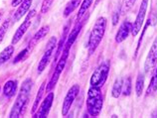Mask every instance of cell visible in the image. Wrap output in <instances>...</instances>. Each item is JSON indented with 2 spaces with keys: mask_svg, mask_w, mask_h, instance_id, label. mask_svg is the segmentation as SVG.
Returning <instances> with one entry per match:
<instances>
[{
  "mask_svg": "<svg viewBox=\"0 0 157 118\" xmlns=\"http://www.w3.org/2000/svg\"><path fill=\"white\" fill-rule=\"evenodd\" d=\"M67 32H68V27L65 28V31H64V34L62 36V39L59 42V45H58V49H57V54L55 56V60L59 57V55L62 54V52L64 50L63 49L65 48V44H66V39H67Z\"/></svg>",
  "mask_w": 157,
  "mask_h": 118,
  "instance_id": "cell-23",
  "label": "cell"
},
{
  "mask_svg": "<svg viewBox=\"0 0 157 118\" xmlns=\"http://www.w3.org/2000/svg\"><path fill=\"white\" fill-rule=\"evenodd\" d=\"M78 92H80V87H78V84H74L73 87L69 89V91L67 92V95H66L64 99L63 107H62V114H63V116H66L69 113L74 101H75L76 97L78 94Z\"/></svg>",
  "mask_w": 157,
  "mask_h": 118,
  "instance_id": "cell-9",
  "label": "cell"
},
{
  "mask_svg": "<svg viewBox=\"0 0 157 118\" xmlns=\"http://www.w3.org/2000/svg\"><path fill=\"white\" fill-rule=\"evenodd\" d=\"M53 100H54V92L50 91L47 94V96L45 97L42 104L40 105L39 110L33 114V117L34 118H46L49 114V111H50L51 107H52Z\"/></svg>",
  "mask_w": 157,
  "mask_h": 118,
  "instance_id": "cell-11",
  "label": "cell"
},
{
  "mask_svg": "<svg viewBox=\"0 0 157 118\" xmlns=\"http://www.w3.org/2000/svg\"><path fill=\"white\" fill-rule=\"evenodd\" d=\"M32 85H33V83L30 79H27L24 80L22 87L20 88V91L17 95V98H16L15 102L13 104V107H12L11 111L9 113L10 118H18L21 115L23 109L25 108L26 104L28 102L29 96H30V92L32 89Z\"/></svg>",
  "mask_w": 157,
  "mask_h": 118,
  "instance_id": "cell-1",
  "label": "cell"
},
{
  "mask_svg": "<svg viewBox=\"0 0 157 118\" xmlns=\"http://www.w3.org/2000/svg\"><path fill=\"white\" fill-rule=\"evenodd\" d=\"M35 15H36V10L35 9H33V10H31L30 12H29L28 15L26 16L25 20H24L23 23L19 26L17 31L15 32V34H14L13 38H12V41H11L12 45H16L20 40L23 38V36L25 35L27 30L29 29V27H30L31 23H32V19L34 18Z\"/></svg>",
  "mask_w": 157,
  "mask_h": 118,
  "instance_id": "cell-8",
  "label": "cell"
},
{
  "mask_svg": "<svg viewBox=\"0 0 157 118\" xmlns=\"http://www.w3.org/2000/svg\"><path fill=\"white\" fill-rule=\"evenodd\" d=\"M98 1H100V0H97V3H98Z\"/></svg>",
  "mask_w": 157,
  "mask_h": 118,
  "instance_id": "cell-33",
  "label": "cell"
},
{
  "mask_svg": "<svg viewBox=\"0 0 157 118\" xmlns=\"http://www.w3.org/2000/svg\"><path fill=\"white\" fill-rule=\"evenodd\" d=\"M29 55V48H26V49H24L23 51H21L19 53V55L16 57L15 60H14V64H17L18 62H20V61H23V60H25L27 57Z\"/></svg>",
  "mask_w": 157,
  "mask_h": 118,
  "instance_id": "cell-27",
  "label": "cell"
},
{
  "mask_svg": "<svg viewBox=\"0 0 157 118\" xmlns=\"http://www.w3.org/2000/svg\"><path fill=\"white\" fill-rule=\"evenodd\" d=\"M82 27V24L80 22H77V24L75 25V27L73 28V30L71 31V33L68 35V38L66 40V44H65V48L71 49V47L73 46V44L75 43V41L77 40L78 34H80L81 29Z\"/></svg>",
  "mask_w": 157,
  "mask_h": 118,
  "instance_id": "cell-14",
  "label": "cell"
},
{
  "mask_svg": "<svg viewBox=\"0 0 157 118\" xmlns=\"http://www.w3.org/2000/svg\"><path fill=\"white\" fill-rule=\"evenodd\" d=\"M45 84H46L45 83H42V85H41V87L39 89L38 93H37V96H36V98H35L34 104H33V108H32V113H33V114H34V113L37 111V109H38V107H39V103H40L41 99H42L43 93H44V90H45Z\"/></svg>",
  "mask_w": 157,
  "mask_h": 118,
  "instance_id": "cell-22",
  "label": "cell"
},
{
  "mask_svg": "<svg viewBox=\"0 0 157 118\" xmlns=\"http://www.w3.org/2000/svg\"><path fill=\"white\" fill-rule=\"evenodd\" d=\"M131 79L129 76H127L126 79H123V83H122V93L125 96H129L131 94Z\"/></svg>",
  "mask_w": 157,
  "mask_h": 118,
  "instance_id": "cell-24",
  "label": "cell"
},
{
  "mask_svg": "<svg viewBox=\"0 0 157 118\" xmlns=\"http://www.w3.org/2000/svg\"><path fill=\"white\" fill-rule=\"evenodd\" d=\"M93 1L94 0H84V1L82 2L80 10H78V13L77 15V21H80L81 18L86 13V11L89 10V8L90 7V5H92Z\"/></svg>",
  "mask_w": 157,
  "mask_h": 118,
  "instance_id": "cell-20",
  "label": "cell"
},
{
  "mask_svg": "<svg viewBox=\"0 0 157 118\" xmlns=\"http://www.w3.org/2000/svg\"><path fill=\"white\" fill-rule=\"evenodd\" d=\"M148 1H149V0H142L141 4H140L137 16H136V19H135L134 23L132 24L131 34L133 37H135V36L139 33L140 29L142 28V25L144 23V19H145L146 11H147V8H148Z\"/></svg>",
  "mask_w": 157,
  "mask_h": 118,
  "instance_id": "cell-7",
  "label": "cell"
},
{
  "mask_svg": "<svg viewBox=\"0 0 157 118\" xmlns=\"http://www.w3.org/2000/svg\"><path fill=\"white\" fill-rule=\"evenodd\" d=\"M13 53H14L13 45H10V46H8L4 49V50L0 53V66L5 62H7V61L11 58L12 55H13Z\"/></svg>",
  "mask_w": 157,
  "mask_h": 118,
  "instance_id": "cell-17",
  "label": "cell"
},
{
  "mask_svg": "<svg viewBox=\"0 0 157 118\" xmlns=\"http://www.w3.org/2000/svg\"><path fill=\"white\" fill-rule=\"evenodd\" d=\"M135 1L136 0H123L122 5H121V13H122V14L127 13V12L133 7Z\"/></svg>",
  "mask_w": 157,
  "mask_h": 118,
  "instance_id": "cell-25",
  "label": "cell"
},
{
  "mask_svg": "<svg viewBox=\"0 0 157 118\" xmlns=\"http://www.w3.org/2000/svg\"><path fill=\"white\" fill-rule=\"evenodd\" d=\"M122 83L123 79H117L113 83V89H111V95L114 98H118L122 93Z\"/></svg>",
  "mask_w": 157,
  "mask_h": 118,
  "instance_id": "cell-18",
  "label": "cell"
},
{
  "mask_svg": "<svg viewBox=\"0 0 157 118\" xmlns=\"http://www.w3.org/2000/svg\"><path fill=\"white\" fill-rule=\"evenodd\" d=\"M106 29V18L100 17L96 23H94V28L90 34L89 39V53L90 55H93L94 51L97 50L98 45L101 44L102 38H104Z\"/></svg>",
  "mask_w": 157,
  "mask_h": 118,
  "instance_id": "cell-3",
  "label": "cell"
},
{
  "mask_svg": "<svg viewBox=\"0 0 157 118\" xmlns=\"http://www.w3.org/2000/svg\"><path fill=\"white\" fill-rule=\"evenodd\" d=\"M157 65V37L154 39L152 46L149 50V53L146 57L145 63H144V71L145 72H150Z\"/></svg>",
  "mask_w": 157,
  "mask_h": 118,
  "instance_id": "cell-10",
  "label": "cell"
},
{
  "mask_svg": "<svg viewBox=\"0 0 157 118\" xmlns=\"http://www.w3.org/2000/svg\"><path fill=\"white\" fill-rule=\"evenodd\" d=\"M9 20H6V21H4L3 24L1 25V27H0V44L2 43V41L4 39V37H5V35L7 33V31H8V28H9Z\"/></svg>",
  "mask_w": 157,
  "mask_h": 118,
  "instance_id": "cell-26",
  "label": "cell"
},
{
  "mask_svg": "<svg viewBox=\"0 0 157 118\" xmlns=\"http://www.w3.org/2000/svg\"><path fill=\"white\" fill-rule=\"evenodd\" d=\"M56 47H57V38L56 37H51V39L49 40V42H48L46 50H45L42 58H41L40 62H39V65H38V74L39 75L42 74L45 68H47L48 64H49V62H50V60L52 58L54 50H55Z\"/></svg>",
  "mask_w": 157,
  "mask_h": 118,
  "instance_id": "cell-6",
  "label": "cell"
},
{
  "mask_svg": "<svg viewBox=\"0 0 157 118\" xmlns=\"http://www.w3.org/2000/svg\"><path fill=\"white\" fill-rule=\"evenodd\" d=\"M23 2V0H12V2H11V6L12 7H16V6H18L20 5Z\"/></svg>",
  "mask_w": 157,
  "mask_h": 118,
  "instance_id": "cell-31",
  "label": "cell"
},
{
  "mask_svg": "<svg viewBox=\"0 0 157 118\" xmlns=\"http://www.w3.org/2000/svg\"><path fill=\"white\" fill-rule=\"evenodd\" d=\"M109 61H105L93 72L90 81V87H101V85H104L107 79V76H109Z\"/></svg>",
  "mask_w": 157,
  "mask_h": 118,
  "instance_id": "cell-5",
  "label": "cell"
},
{
  "mask_svg": "<svg viewBox=\"0 0 157 118\" xmlns=\"http://www.w3.org/2000/svg\"><path fill=\"white\" fill-rule=\"evenodd\" d=\"M131 29H132V24L129 21H124L123 22L115 36V42L117 43H122L123 41L126 40L128 35L131 33Z\"/></svg>",
  "mask_w": 157,
  "mask_h": 118,
  "instance_id": "cell-12",
  "label": "cell"
},
{
  "mask_svg": "<svg viewBox=\"0 0 157 118\" xmlns=\"http://www.w3.org/2000/svg\"><path fill=\"white\" fill-rule=\"evenodd\" d=\"M48 33H49V26H44V27L41 28V29L38 32H37V33L34 36H33L31 42H30V44H29V48L32 47V46H34V45H36L38 42H40L41 40H43L44 37Z\"/></svg>",
  "mask_w": 157,
  "mask_h": 118,
  "instance_id": "cell-16",
  "label": "cell"
},
{
  "mask_svg": "<svg viewBox=\"0 0 157 118\" xmlns=\"http://www.w3.org/2000/svg\"><path fill=\"white\" fill-rule=\"evenodd\" d=\"M104 106V97L101 87H90L86 97V108L90 116L97 117L101 113Z\"/></svg>",
  "mask_w": 157,
  "mask_h": 118,
  "instance_id": "cell-2",
  "label": "cell"
},
{
  "mask_svg": "<svg viewBox=\"0 0 157 118\" xmlns=\"http://www.w3.org/2000/svg\"><path fill=\"white\" fill-rule=\"evenodd\" d=\"M16 91H17V81L16 80H8L5 83L3 87V94L4 96L10 97L14 96Z\"/></svg>",
  "mask_w": 157,
  "mask_h": 118,
  "instance_id": "cell-15",
  "label": "cell"
},
{
  "mask_svg": "<svg viewBox=\"0 0 157 118\" xmlns=\"http://www.w3.org/2000/svg\"><path fill=\"white\" fill-rule=\"evenodd\" d=\"M52 3H53V0H43L42 6H41V13L46 14L47 12L50 10Z\"/></svg>",
  "mask_w": 157,
  "mask_h": 118,
  "instance_id": "cell-28",
  "label": "cell"
},
{
  "mask_svg": "<svg viewBox=\"0 0 157 118\" xmlns=\"http://www.w3.org/2000/svg\"><path fill=\"white\" fill-rule=\"evenodd\" d=\"M69 52H70V49H68V48H65L64 51L62 52L60 60L58 61L57 66L55 68V72H54V74L52 76L50 81H49L47 87H46V91L47 92L52 91V89L56 87L58 80H59V79H60V76L62 74V72L64 71V68L66 67V64H67L68 57H69Z\"/></svg>",
  "mask_w": 157,
  "mask_h": 118,
  "instance_id": "cell-4",
  "label": "cell"
},
{
  "mask_svg": "<svg viewBox=\"0 0 157 118\" xmlns=\"http://www.w3.org/2000/svg\"><path fill=\"white\" fill-rule=\"evenodd\" d=\"M80 4H81V0H71V2L68 3V5L66 6L64 10V17H68L70 14H72L78 7Z\"/></svg>",
  "mask_w": 157,
  "mask_h": 118,
  "instance_id": "cell-19",
  "label": "cell"
},
{
  "mask_svg": "<svg viewBox=\"0 0 157 118\" xmlns=\"http://www.w3.org/2000/svg\"><path fill=\"white\" fill-rule=\"evenodd\" d=\"M1 17H2V13H0V20H1Z\"/></svg>",
  "mask_w": 157,
  "mask_h": 118,
  "instance_id": "cell-32",
  "label": "cell"
},
{
  "mask_svg": "<svg viewBox=\"0 0 157 118\" xmlns=\"http://www.w3.org/2000/svg\"><path fill=\"white\" fill-rule=\"evenodd\" d=\"M32 1L33 0H23V2L20 4L19 8L14 13V16H13V21L14 22L19 21V20L27 13V11L30 9V7L32 5Z\"/></svg>",
  "mask_w": 157,
  "mask_h": 118,
  "instance_id": "cell-13",
  "label": "cell"
},
{
  "mask_svg": "<svg viewBox=\"0 0 157 118\" xmlns=\"http://www.w3.org/2000/svg\"><path fill=\"white\" fill-rule=\"evenodd\" d=\"M156 66H157V65H156ZM150 89H151V91H153V92L157 90V68H156V70H155L153 78H152V79H151V83L149 85V88H148L147 92H149Z\"/></svg>",
  "mask_w": 157,
  "mask_h": 118,
  "instance_id": "cell-29",
  "label": "cell"
},
{
  "mask_svg": "<svg viewBox=\"0 0 157 118\" xmlns=\"http://www.w3.org/2000/svg\"><path fill=\"white\" fill-rule=\"evenodd\" d=\"M119 16H121V11H114V13L113 15V25L115 26L117 25L118 20H119Z\"/></svg>",
  "mask_w": 157,
  "mask_h": 118,
  "instance_id": "cell-30",
  "label": "cell"
},
{
  "mask_svg": "<svg viewBox=\"0 0 157 118\" xmlns=\"http://www.w3.org/2000/svg\"><path fill=\"white\" fill-rule=\"evenodd\" d=\"M144 89V76L142 74H138L137 79H136V83H135V92L136 95L140 96L142 94Z\"/></svg>",
  "mask_w": 157,
  "mask_h": 118,
  "instance_id": "cell-21",
  "label": "cell"
}]
</instances>
